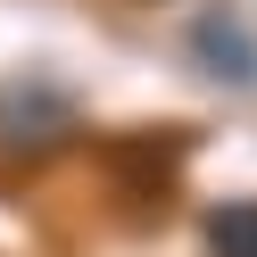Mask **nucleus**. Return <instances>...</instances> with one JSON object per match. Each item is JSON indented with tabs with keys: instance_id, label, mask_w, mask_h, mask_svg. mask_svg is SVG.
Listing matches in <instances>:
<instances>
[{
	"instance_id": "2",
	"label": "nucleus",
	"mask_w": 257,
	"mask_h": 257,
	"mask_svg": "<svg viewBox=\"0 0 257 257\" xmlns=\"http://www.w3.org/2000/svg\"><path fill=\"white\" fill-rule=\"evenodd\" d=\"M199 58H207V75H232V83H249V75H257V50L240 42L232 17H207V25H199Z\"/></svg>"
},
{
	"instance_id": "3",
	"label": "nucleus",
	"mask_w": 257,
	"mask_h": 257,
	"mask_svg": "<svg viewBox=\"0 0 257 257\" xmlns=\"http://www.w3.org/2000/svg\"><path fill=\"white\" fill-rule=\"evenodd\" d=\"M207 257H257V199H224L207 216Z\"/></svg>"
},
{
	"instance_id": "1",
	"label": "nucleus",
	"mask_w": 257,
	"mask_h": 257,
	"mask_svg": "<svg viewBox=\"0 0 257 257\" xmlns=\"http://www.w3.org/2000/svg\"><path fill=\"white\" fill-rule=\"evenodd\" d=\"M67 116H75V108H67V91H0V150H42V141H50V133H67Z\"/></svg>"
}]
</instances>
